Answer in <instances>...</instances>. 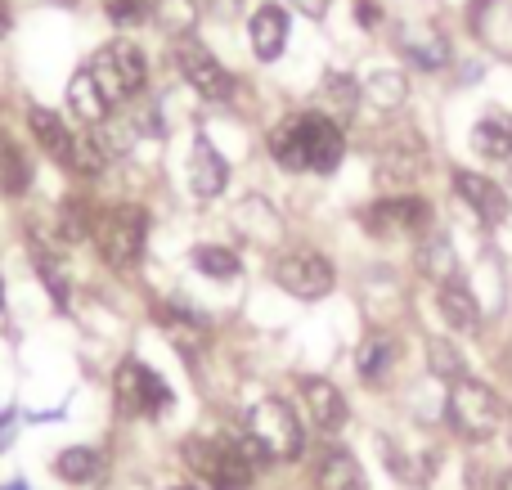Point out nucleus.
<instances>
[{"instance_id":"f257e3e1","label":"nucleus","mask_w":512,"mask_h":490,"mask_svg":"<svg viewBox=\"0 0 512 490\" xmlns=\"http://www.w3.org/2000/svg\"><path fill=\"white\" fill-rule=\"evenodd\" d=\"M270 158L283 171H319V176H328L346 158V135L328 113L283 117L270 131Z\"/></svg>"},{"instance_id":"f03ea898","label":"nucleus","mask_w":512,"mask_h":490,"mask_svg":"<svg viewBox=\"0 0 512 490\" xmlns=\"http://www.w3.org/2000/svg\"><path fill=\"white\" fill-rule=\"evenodd\" d=\"M180 455H185L189 473L203 482V490H248L256 468L270 464L248 432L243 437H189Z\"/></svg>"},{"instance_id":"7ed1b4c3","label":"nucleus","mask_w":512,"mask_h":490,"mask_svg":"<svg viewBox=\"0 0 512 490\" xmlns=\"http://www.w3.org/2000/svg\"><path fill=\"white\" fill-rule=\"evenodd\" d=\"M95 248L99 257L108 261L113 270H131L135 261L144 257V239H149V216L144 207L122 203V207H108L104 216H95Z\"/></svg>"},{"instance_id":"20e7f679","label":"nucleus","mask_w":512,"mask_h":490,"mask_svg":"<svg viewBox=\"0 0 512 490\" xmlns=\"http://www.w3.org/2000/svg\"><path fill=\"white\" fill-rule=\"evenodd\" d=\"M90 77L99 81V90L108 95V104H126V99H135L144 90V77H149V68H144L140 45L108 41L104 50L90 59Z\"/></svg>"},{"instance_id":"39448f33","label":"nucleus","mask_w":512,"mask_h":490,"mask_svg":"<svg viewBox=\"0 0 512 490\" xmlns=\"http://www.w3.org/2000/svg\"><path fill=\"white\" fill-rule=\"evenodd\" d=\"M248 437L265 450V459H297L301 450H306L297 414H292V405L279 401V396H265L248 414Z\"/></svg>"},{"instance_id":"423d86ee","label":"nucleus","mask_w":512,"mask_h":490,"mask_svg":"<svg viewBox=\"0 0 512 490\" xmlns=\"http://www.w3.org/2000/svg\"><path fill=\"white\" fill-rule=\"evenodd\" d=\"M499 419H504V405H499V396L490 392L486 383H477V378L454 383V392H450V428L459 432L463 441H486L490 432L499 428Z\"/></svg>"},{"instance_id":"0eeeda50","label":"nucleus","mask_w":512,"mask_h":490,"mask_svg":"<svg viewBox=\"0 0 512 490\" xmlns=\"http://www.w3.org/2000/svg\"><path fill=\"white\" fill-rule=\"evenodd\" d=\"M113 396H117V410L131 414V419H153V414H162L171 405V387L149 365H140V360H122L117 365Z\"/></svg>"},{"instance_id":"6e6552de","label":"nucleus","mask_w":512,"mask_h":490,"mask_svg":"<svg viewBox=\"0 0 512 490\" xmlns=\"http://www.w3.org/2000/svg\"><path fill=\"white\" fill-rule=\"evenodd\" d=\"M333 261L324 252H310V248H297V252H283L274 261V284L283 293L301 297V302H319V297L333 293Z\"/></svg>"},{"instance_id":"1a4fd4ad","label":"nucleus","mask_w":512,"mask_h":490,"mask_svg":"<svg viewBox=\"0 0 512 490\" xmlns=\"http://www.w3.org/2000/svg\"><path fill=\"white\" fill-rule=\"evenodd\" d=\"M364 230L378 234V239H391V234H423L427 225H432V207H427V198H382V203L364 207L360 212Z\"/></svg>"},{"instance_id":"9d476101","label":"nucleus","mask_w":512,"mask_h":490,"mask_svg":"<svg viewBox=\"0 0 512 490\" xmlns=\"http://www.w3.org/2000/svg\"><path fill=\"white\" fill-rule=\"evenodd\" d=\"M176 63H180V72H185V81L203 99L225 104V99L234 95V77L221 68V59H216V54H207V45H198V41H189V36H185V41L176 45Z\"/></svg>"},{"instance_id":"9b49d317","label":"nucleus","mask_w":512,"mask_h":490,"mask_svg":"<svg viewBox=\"0 0 512 490\" xmlns=\"http://www.w3.org/2000/svg\"><path fill=\"white\" fill-rule=\"evenodd\" d=\"M454 189H459V198H463V203H468L486 225H504V221H508L512 203H508V194H504V189H499L490 176H481V171H454Z\"/></svg>"},{"instance_id":"f8f14e48","label":"nucleus","mask_w":512,"mask_h":490,"mask_svg":"<svg viewBox=\"0 0 512 490\" xmlns=\"http://www.w3.org/2000/svg\"><path fill=\"white\" fill-rule=\"evenodd\" d=\"M158 324L167 329V338L176 342L180 351H185V360H198V356H203V347L212 342V324H207L198 311L180 306V302L158 306Z\"/></svg>"},{"instance_id":"ddd939ff","label":"nucleus","mask_w":512,"mask_h":490,"mask_svg":"<svg viewBox=\"0 0 512 490\" xmlns=\"http://www.w3.org/2000/svg\"><path fill=\"white\" fill-rule=\"evenodd\" d=\"M189 185H194L198 198H216L230 185V162L221 158V149H216L207 135H198L194 153H189Z\"/></svg>"},{"instance_id":"4468645a","label":"nucleus","mask_w":512,"mask_h":490,"mask_svg":"<svg viewBox=\"0 0 512 490\" xmlns=\"http://www.w3.org/2000/svg\"><path fill=\"white\" fill-rule=\"evenodd\" d=\"M301 401H306L310 423L319 432H337L346 423V401L328 378H301Z\"/></svg>"},{"instance_id":"2eb2a0df","label":"nucleus","mask_w":512,"mask_h":490,"mask_svg":"<svg viewBox=\"0 0 512 490\" xmlns=\"http://www.w3.org/2000/svg\"><path fill=\"white\" fill-rule=\"evenodd\" d=\"M418 171H423V140H418L414 131L396 135L378 158V176L387 180V185H409Z\"/></svg>"},{"instance_id":"dca6fc26","label":"nucleus","mask_w":512,"mask_h":490,"mask_svg":"<svg viewBox=\"0 0 512 490\" xmlns=\"http://www.w3.org/2000/svg\"><path fill=\"white\" fill-rule=\"evenodd\" d=\"M283 45H288V14H283L279 5H261L252 14V50H256V59L274 63L283 54Z\"/></svg>"},{"instance_id":"f3484780","label":"nucleus","mask_w":512,"mask_h":490,"mask_svg":"<svg viewBox=\"0 0 512 490\" xmlns=\"http://www.w3.org/2000/svg\"><path fill=\"white\" fill-rule=\"evenodd\" d=\"M68 108L81 117L86 126H104L108 122V95L99 90V81L90 77V68H81V72H72V81H68Z\"/></svg>"},{"instance_id":"a211bd4d","label":"nucleus","mask_w":512,"mask_h":490,"mask_svg":"<svg viewBox=\"0 0 512 490\" xmlns=\"http://www.w3.org/2000/svg\"><path fill=\"white\" fill-rule=\"evenodd\" d=\"M315 486L319 490H369L364 468L355 464V455H346V450H324V455H319Z\"/></svg>"},{"instance_id":"6ab92c4d","label":"nucleus","mask_w":512,"mask_h":490,"mask_svg":"<svg viewBox=\"0 0 512 490\" xmlns=\"http://www.w3.org/2000/svg\"><path fill=\"white\" fill-rule=\"evenodd\" d=\"M436 306H441V315H445V324H450V329H459V333H477L481 329V306H477V297L463 288V279L441 284Z\"/></svg>"},{"instance_id":"aec40b11","label":"nucleus","mask_w":512,"mask_h":490,"mask_svg":"<svg viewBox=\"0 0 512 490\" xmlns=\"http://www.w3.org/2000/svg\"><path fill=\"white\" fill-rule=\"evenodd\" d=\"M27 126H32L36 144H41L54 162H63V167H68V153H72V140H77V135L63 126V117L50 113V108H27Z\"/></svg>"},{"instance_id":"412c9836","label":"nucleus","mask_w":512,"mask_h":490,"mask_svg":"<svg viewBox=\"0 0 512 490\" xmlns=\"http://www.w3.org/2000/svg\"><path fill=\"white\" fill-rule=\"evenodd\" d=\"M418 270H423L427 279H436V284L459 279V261H454V248L445 234H427V239L418 243Z\"/></svg>"},{"instance_id":"4be33fe9","label":"nucleus","mask_w":512,"mask_h":490,"mask_svg":"<svg viewBox=\"0 0 512 490\" xmlns=\"http://www.w3.org/2000/svg\"><path fill=\"white\" fill-rule=\"evenodd\" d=\"M355 365H360L364 383H387L391 365H396V338H387V333H373V338H364Z\"/></svg>"},{"instance_id":"5701e85b","label":"nucleus","mask_w":512,"mask_h":490,"mask_svg":"<svg viewBox=\"0 0 512 490\" xmlns=\"http://www.w3.org/2000/svg\"><path fill=\"white\" fill-rule=\"evenodd\" d=\"M54 473L72 486H86L104 473V459H99V450H90V446H68L59 459H54Z\"/></svg>"},{"instance_id":"b1692460","label":"nucleus","mask_w":512,"mask_h":490,"mask_svg":"<svg viewBox=\"0 0 512 490\" xmlns=\"http://www.w3.org/2000/svg\"><path fill=\"white\" fill-rule=\"evenodd\" d=\"M472 149H477L481 158L508 162L512 158V122H499V117L477 122V131H472Z\"/></svg>"},{"instance_id":"393cba45","label":"nucleus","mask_w":512,"mask_h":490,"mask_svg":"<svg viewBox=\"0 0 512 490\" xmlns=\"http://www.w3.org/2000/svg\"><path fill=\"white\" fill-rule=\"evenodd\" d=\"M364 95H369L378 108H400L405 104V95H409V81H405V72L378 68L369 81H364Z\"/></svg>"},{"instance_id":"a878e982","label":"nucleus","mask_w":512,"mask_h":490,"mask_svg":"<svg viewBox=\"0 0 512 490\" xmlns=\"http://www.w3.org/2000/svg\"><path fill=\"white\" fill-rule=\"evenodd\" d=\"M324 104L333 108V122H346V117L355 113V104H360V86H355L346 72H328L324 77Z\"/></svg>"},{"instance_id":"bb28decb","label":"nucleus","mask_w":512,"mask_h":490,"mask_svg":"<svg viewBox=\"0 0 512 490\" xmlns=\"http://www.w3.org/2000/svg\"><path fill=\"white\" fill-rule=\"evenodd\" d=\"M108 167V144L99 135H77L72 140V153H68V171L77 176H99Z\"/></svg>"},{"instance_id":"cd10ccee","label":"nucleus","mask_w":512,"mask_h":490,"mask_svg":"<svg viewBox=\"0 0 512 490\" xmlns=\"http://www.w3.org/2000/svg\"><path fill=\"white\" fill-rule=\"evenodd\" d=\"M427 365H432V374L445 378V383H463V378H468V365H463L459 347H454V342H445V338L427 342Z\"/></svg>"},{"instance_id":"c85d7f7f","label":"nucleus","mask_w":512,"mask_h":490,"mask_svg":"<svg viewBox=\"0 0 512 490\" xmlns=\"http://www.w3.org/2000/svg\"><path fill=\"white\" fill-rule=\"evenodd\" d=\"M27 180H32V167H27V158L9 140H0V194H23Z\"/></svg>"},{"instance_id":"c756f323","label":"nucleus","mask_w":512,"mask_h":490,"mask_svg":"<svg viewBox=\"0 0 512 490\" xmlns=\"http://www.w3.org/2000/svg\"><path fill=\"white\" fill-rule=\"evenodd\" d=\"M194 266L203 270L207 279H234V275H239V257H234L230 248H216V243L194 248Z\"/></svg>"},{"instance_id":"7c9ffc66","label":"nucleus","mask_w":512,"mask_h":490,"mask_svg":"<svg viewBox=\"0 0 512 490\" xmlns=\"http://www.w3.org/2000/svg\"><path fill=\"white\" fill-rule=\"evenodd\" d=\"M32 261H36V275H41V284L50 288L54 306H68V275H63V266H59V261H54L45 248H36Z\"/></svg>"},{"instance_id":"2f4dec72","label":"nucleus","mask_w":512,"mask_h":490,"mask_svg":"<svg viewBox=\"0 0 512 490\" xmlns=\"http://www.w3.org/2000/svg\"><path fill=\"white\" fill-rule=\"evenodd\" d=\"M409 45V59L418 63V68H441L445 59H450V41H445L441 32H432L427 41H405Z\"/></svg>"},{"instance_id":"473e14b6","label":"nucleus","mask_w":512,"mask_h":490,"mask_svg":"<svg viewBox=\"0 0 512 490\" xmlns=\"http://www.w3.org/2000/svg\"><path fill=\"white\" fill-rule=\"evenodd\" d=\"M95 230V221L86 216V207L81 203H63V212H59V234L68 243H77V239H86V234Z\"/></svg>"},{"instance_id":"72a5a7b5","label":"nucleus","mask_w":512,"mask_h":490,"mask_svg":"<svg viewBox=\"0 0 512 490\" xmlns=\"http://www.w3.org/2000/svg\"><path fill=\"white\" fill-rule=\"evenodd\" d=\"M108 14H113V23L135 27L149 18V0H108Z\"/></svg>"},{"instance_id":"f704fd0d","label":"nucleus","mask_w":512,"mask_h":490,"mask_svg":"<svg viewBox=\"0 0 512 490\" xmlns=\"http://www.w3.org/2000/svg\"><path fill=\"white\" fill-rule=\"evenodd\" d=\"M162 27L167 32H189V23H194V9L185 5V0H162Z\"/></svg>"},{"instance_id":"c9c22d12","label":"nucleus","mask_w":512,"mask_h":490,"mask_svg":"<svg viewBox=\"0 0 512 490\" xmlns=\"http://www.w3.org/2000/svg\"><path fill=\"white\" fill-rule=\"evenodd\" d=\"M301 18H324L328 14V0H288Z\"/></svg>"},{"instance_id":"e433bc0d","label":"nucleus","mask_w":512,"mask_h":490,"mask_svg":"<svg viewBox=\"0 0 512 490\" xmlns=\"http://www.w3.org/2000/svg\"><path fill=\"white\" fill-rule=\"evenodd\" d=\"M355 14H360V27H378V5L360 0V9H355Z\"/></svg>"},{"instance_id":"4c0bfd02","label":"nucleus","mask_w":512,"mask_h":490,"mask_svg":"<svg viewBox=\"0 0 512 490\" xmlns=\"http://www.w3.org/2000/svg\"><path fill=\"white\" fill-rule=\"evenodd\" d=\"M9 432H14V414H5V419H0V450L9 446Z\"/></svg>"},{"instance_id":"58836bf2","label":"nucleus","mask_w":512,"mask_h":490,"mask_svg":"<svg viewBox=\"0 0 512 490\" xmlns=\"http://www.w3.org/2000/svg\"><path fill=\"white\" fill-rule=\"evenodd\" d=\"M495 490H512V468H504V473H499V482H495Z\"/></svg>"},{"instance_id":"ea45409f","label":"nucleus","mask_w":512,"mask_h":490,"mask_svg":"<svg viewBox=\"0 0 512 490\" xmlns=\"http://www.w3.org/2000/svg\"><path fill=\"white\" fill-rule=\"evenodd\" d=\"M5 32H9V5L0 0V36H5Z\"/></svg>"},{"instance_id":"a19ab883","label":"nucleus","mask_w":512,"mask_h":490,"mask_svg":"<svg viewBox=\"0 0 512 490\" xmlns=\"http://www.w3.org/2000/svg\"><path fill=\"white\" fill-rule=\"evenodd\" d=\"M504 369H508V378H512V351H508V356H504Z\"/></svg>"},{"instance_id":"79ce46f5","label":"nucleus","mask_w":512,"mask_h":490,"mask_svg":"<svg viewBox=\"0 0 512 490\" xmlns=\"http://www.w3.org/2000/svg\"><path fill=\"white\" fill-rule=\"evenodd\" d=\"M50 5H77V0H50Z\"/></svg>"},{"instance_id":"37998d69","label":"nucleus","mask_w":512,"mask_h":490,"mask_svg":"<svg viewBox=\"0 0 512 490\" xmlns=\"http://www.w3.org/2000/svg\"><path fill=\"white\" fill-rule=\"evenodd\" d=\"M5 490H27V486H5Z\"/></svg>"},{"instance_id":"c03bdc74","label":"nucleus","mask_w":512,"mask_h":490,"mask_svg":"<svg viewBox=\"0 0 512 490\" xmlns=\"http://www.w3.org/2000/svg\"><path fill=\"white\" fill-rule=\"evenodd\" d=\"M0 302H5V293H0Z\"/></svg>"},{"instance_id":"a18cd8bd","label":"nucleus","mask_w":512,"mask_h":490,"mask_svg":"<svg viewBox=\"0 0 512 490\" xmlns=\"http://www.w3.org/2000/svg\"><path fill=\"white\" fill-rule=\"evenodd\" d=\"M180 490H189V486H180Z\"/></svg>"}]
</instances>
